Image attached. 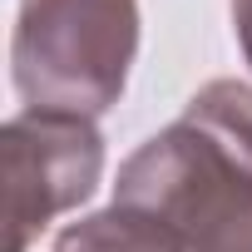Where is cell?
<instances>
[{
    "label": "cell",
    "instance_id": "1",
    "mask_svg": "<svg viewBox=\"0 0 252 252\" xmlns=\"http://www.w3.org/2000/svg\"><path fill=\"white\" fill-rule=\"evenodd\" d=\"M124 208H139L193 242L218 213L252 198V89L213 79L188 99L183 119L154 134L119 168Z\"/></svg>",
    "mask_w": 252,
    "mask_h": 252
},
{
    "label": "cell",
    "instance_id": "2",
    "mask_svg": "<svg viewBox=\"0 0 252 252\" xmlns=\"http://www.w3.org/2000/svg\"><path fill=\"white\" fill-rule=\"evenodd\" d=\"M139 55V0H25L15 20V84L30 109L104 114Z\"/></svg>",
    "mask_w": 252,
    "mask_h": 252
},
{
    "label": "cell",
    "instance_id": "3",
    "mask_svg": "<svg viewBox=\"0 0 252 252\" xmlns=\"http://www.w3.org/2000/svg\"><path fill=\"white\" fill-rule=\"evenodd\" d=\"M5 158V252H30L50 218L79 208L104 173V139L94 119L60 109H25L0 134Z\"/></svg>",
    "mask_w": 252,
    "mask_h": 252
},
{
    "label": "cell",
    "instance_id": "4",
    "mask_svg": "<svg viewBox=\"0 0 252 252\" xmlns=\"http://www.w3.org/2000/svg\"><path fill=\"white\" fill-rule=\"evenodd\" d=\"M55 252H188V242L173 227H163L158 218L114 203V208L64 227Z\"/></svg>",
    "mask_w": 252,
    "mask_h": 252
},
{
    "label": "cell",
    "instance_id": "5",
    "mask_svg": "<svg viewBox=\"0 0 252 252\" xmlns=\"http://www.w3.org/2000/svg\"><path fill=\"white\" fill-rule=\"evenodd\" d=\"M188 252H252V198H242L227 213H218L188 242Z\"/></svg>",
    "mask_w": 252,
    "mask_h": 252
},
{
    "label": "cell",
    "instance_id": "6",
    "mask_svg": "<svg viewBox=\"0 0 252 252\" xmlns=\"http://www.w3.org/2000/svg\"><path fill=\"white\" fill-rule=\"evenodd\" d=\"M232 25H237L242 55H247V64H252V0H232Z\"/></svg>",
    "mask_w": 252,
    "mask_h": 252
}]
</instances>
